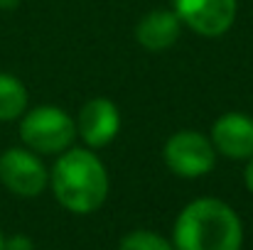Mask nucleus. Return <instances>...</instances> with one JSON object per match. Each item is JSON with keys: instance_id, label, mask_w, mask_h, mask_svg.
<instances>
[{"instance_id": "nucleus-12", "label": "nucleus", "mask_w": 253, "mask_h": 250, "mask_svg": "<svg viewBox=\"0 0 253 250\" xmlns=\"http://www.w3.org/2000/svg\"><path fill=\"white\" fill-rule=\"evenodd\" d=\"M32 241L27 238V236H22V233H15V236H10V238H5V248L2 250H32Z\"/></svg>"}, {"instance_id": "nucleus-3", "label": "nucleus", "mask_w": 253, "mask_h": 250, "mask_svg": "<svg viewBox=\"0 0 253 250\" xmlns=\"http://www.w3.org/2000/svg\"><path fill=\"white\" fill-rule=\"evenodd\" d=\"M77 123L64 108L37 106L20 118V140L37 155H62L74 145Z\"/></svg>"}, {"instance_id": "nucleus-1", "label": "nucleus", "mask_w": 253, "mask_h": 250, "mask_svg": "<svg viewBox=\"0 0 253 250\" xmlns=\"http://www.w3.org/2000/svg\"><path fill=\"white\" fill-rule=\"evenodd\" d=\"M174 250H241L244 226L239 214L221 199L189 201L172 228Z\"/></svg>"}, {"instance_id": "nucleus-15", "label": "nucleus", "mask_w": 253, "mask_h": 250, "mask_svg": "<svg viewBox=\"0 0 253 250\" xmlns=\"http://www.w3.org/2000/svg\"><path fill=\"white\" fill-rule=\"evenodd\" d=\"M5 248V236H2V231H0V250Z\"/></svg>"}, {"instance_id": "nucleus-11", "label": "nucleus", "mask_w": 253, "mask_h": 250, "mask_svg": "<svg viewBox=\"0 0 253 250\" xmlns=\"http://www.w3.org/2000/svg\"><path fill=\"white\" fill-rule=\"evenodd\" d=\"M118 250H174V246L155 231H133L123 236Z\"/></svg>"}, {"instance_id": "nucleus-10", "label": "nucleus", "mask_w": 253, "mask_h": 250, "mask_svg": "<svg viewBox=\"0 0 253 250\" xmlns=\"http://www.w3.org/2000/svg\"><path fill=\"white\" fill-rule=\"evenodd\" d=\"M27 88L12 74L0 71V123L20 120L27 110Z\"/></svg>"}, {"instance_id": "nucleus-6", "label": "nucleus", "mask_w": 253, "mask_h": 250, "mask_svg": "<svg viewBox=\"0 0 253 250\" xmlns=\"http://www.w3.org/2000/svg\"><path fill=\"white\" fill-rule=\"evenodd\" d=\"M239 0H172V10L182 25L202 37H221L236 20Z\"/></svg>"}, {"instance_id": "nucleus-8", "label": "nucleus", "mask_w": 253, "mask_h": 250, "mask_svg": "<svg viewBox=\"0 0 253 250\" xmlns=\"http://www.w3.org/2000/svg\"><path fill=\"white\" fill-rule=\"evenodd\" d=\"M211 145L229 160L253 157V118L246 113H224L211 125Z\"/></svg>"}, {"instance_id": "nucleus-14", "label": "nucleus", "mask_w": 253, "mask_h": 250, "mask_svg": "<svg viewBox=\"0 0 253 250\" xmlns=\"http://www.w3.org/2000/svg\"><path fill=\"white\" fill-rule=\"evenodd\" d=\"M22 0H0V10H15Z\"/></svg>"}, {"instance_id": "nucleus-4", "label": "nucleus", "mask_w": 253, "mask_h": 250, "mask_svg": "<svg viewBox=\"0 0 253 250\" xmlns=\"http://www.w3.org/2000/svg\"><path fill=\"white\" fill-rule=\"evenodd\" d=\"M163 160L172 174L182 179H197L214 169L216 150L207 135L197 130H179L168 138L163 147Z\"/></svg>"}, {"instance_id": "nucleus-13", "label": "nucleus", "mask_w": 253, "mask_h": 250, "mask_svg": "<svg viewBox=\"0 0 253 250\" xmlns=\"http://www.w3.org/2000/svg\"><path fill=\"white\" fill-rule=\"evenodd\" d=\"M249 165H246V172H244V181H246V189L253 194V157L251 160H246Z\"/></svg>"}, {"instance_id": "nucleus-7", "label": "nucleus", "mask_w": 253, "mask_h": 250, "mask_svg": "<svg viewBox=\"0 0 253 250\" xmlns=\"http://www.w3.org/2000/svg\"><path fill=\"white\" fill-rule=\"evenodd\" d=\"M121 130V110L108 98H91L86 101L77 118V135L88 147H106L116 140Z\"/></svg>"}, {"instance_id": "nucleus-9", "label": "nucleus", "mask_w": 253, "mask_h": 250, "mask_svg": "<svg viewBox=\"0 0 253 250\" xmlns=\"http://www.w3.org/2000/svg\"><path fill=\"white\" fill-rule=\"evenodd\" d=\"M182 32V22L174 10H153L140 17L135 27V39L148 52H165L169 49Z\"/></svg>"}, {"instance_id": "nucleus-5", "label": "nucleus", "mask_w": 253, "mask_h": 250, "mask_svg": "<svg viewBox=\"0 0 253 250\" xmlns=\"http://www.w3.org/2000/svg\"><path fill=\"white\" fill-rule=\"evenodd\" d=\"M0 181L15 196H40L49 184L44 162L30 147H10L0 155Z\"/></svg>"}, {"instance_id": "nucleus-2", "label": "nucleus", "mask_w": 253, "mask_h": 250, "mask_svg": "<svg viewBox=\"0 0 253 250\" xmlns=\"http://www.w3.org/2000/svg\"><path fill=\"white\" fill-rule=\"evenodd\" d=\"M49 186L57 201L72 214H93L108 196V172L84 147L64 150L49 172Z\"/></svg>"}]
</instances>
